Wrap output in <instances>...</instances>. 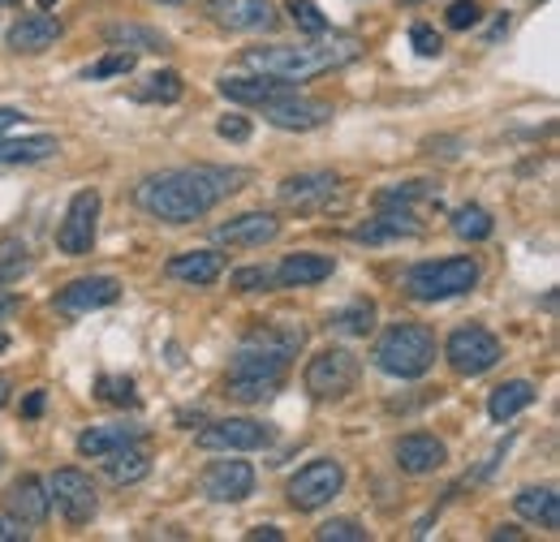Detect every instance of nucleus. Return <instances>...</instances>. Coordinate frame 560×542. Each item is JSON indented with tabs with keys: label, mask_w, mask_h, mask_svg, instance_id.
<instances>
[{
	"label": "nucleus",
	"mask_w": 560,
	"mask_h": 542,
	"mask_svg": "<svg viewBox=\"0 0 560 542\" xmlns=\"http://www.w3.org/2000/svg\"><path fill=\"white\" fill-rule=\"evenodd\" d=\"M250 181L246 168H224V164H190V168H164L151 173L135 186V203L142 215L160 224H195L211 207L233 199Z\"/></svg>",
	"instance_id": "f257e3e1"
},
{
	"label": "nucleus",
	"mask_w": 560,
	"mask_h": 542,
	"mask_svg": "<svg viewBox=\"0 0 560 542\" xmlns=\"http://www.w3.org/2000/svg\"><path fill=\"white\" fill-rule=\"evenodd\" d=\"M306 344V332L298 323H264L255 332H246L229 375H224V397L242 401V405H259L272 401L289 375V362L298 357V349Z\"/></svg>",
	"instance_id": "f03ea898"
},
{
	"label": "nucleus",
	"mask_w": 560,
	"mask_h": 542,
	"mask_svg": "<svg viewBox=\"0 0 560 542\" xmlns=\"http://www.w3.org/2000/svg\"><path fill=\"white\" fill-rule=\"evenodd\" d=\"M358 57V39L353 35H315L311 44H259V48H246V66L268 73V78H280V82H311L319 73H332V69L350 66Z\"/></svg>",
	"instance_id": "7ed1b4c3"
},
{
	"label": "nucleus",
	"mask_w": 560,
	"mask_h": 542,
	"mask_svg": "<svg viewBox=\"0 0 560 542\" xmlns=\"http://www.w3.org/2000/svg\"><path fill=\"white\" fill-rule=\"evenodd\" d=\"M371 362L393 379H422L435 366V332L422 323H393L375 340Z\"/></svg>",
	"instance_id": "20e7f679"
},
{
	"label": "nucleus",
	"mask_w": 560,
	"mask_h": 542,
	"mask_svg": "<svg viewBox=\"0 0 560 542\" xmlns=\"http://www.w3.org/2000/svg\"><path fill=\"white\" fill-rule=\"evenodd\" d=\"M479 284V263L470 255H453V259H427L406 271V293L415 302H448L462 297Z\"/></svg>",
	"instance_id": "39448f33"
},
{
	"label": "nucleus",
	"mask_w": 560,
	"mask_h": 542,
	"mask_svg": "<svg viewBox=\"0 0 560 542\" xmlns=\"http://www.w3.org/2000/svg\"><path fill=\"white\" fill-rule=\"evenodd\" d=\"M341 491H346V466L332 461V457H319V461L302 466L298 474L289 478V486H284V495H289V504H293L298 512H319V508H328Z\"/></svg>",
	"instance_id": "423d86ee"
},
{
	"label": "nucleus",
	"mask_w": 560,
	"mask_h": 542,
	"mask_svg": "<svg viewBox=\"0 0 560 542\" xmlns=\"http://www.w3.org/2000/svg\"><path fill=\"white\" fill-rule=\"evenodd\" d=\"M358 357H353L350 349H324V353H315L311 362H306V370H302V384H306V392L315 397V401H341V397H350L353 384H358Z\"/></svg>",
	"instance_id": "0eeeda50"
},
{
	"label": "nucleus",
	"mask_w": 560,
	"mask_h": 542,
	"mask_svg": "<svg viewBox=\"0 0 560 542\" xmlns=\"http://www.w3.org/2000/svg\"><path fill=\"white\" fill-rule=\"evenodd\" d=\"M444 357H448V366H453L457 375L479 379V375H488L491 366L504 357V349H500V340L491 337L488 328L466 323V328H457L453 337L444 340Z\"/></svg>",
	"instance_id": "6e6552de"
},
{
	"label": "nucleus",
	"mask_w": 560,
	"mask_h": 542,
	"mask_svg": "<svg viewBox=\"0 0 560 542\" xmlns=\"http://www.w3.org/2000/svg\"><path fill=\"white\" fill-rule=\"evenodd\" d=\"M95 228H100V190H78L66 207V220L57 224V250L70 259L91 255Z\"/></svg>",
	"instance_id": "1a4fd4ad"
},
{
	"label": "nucleus",
	"mask_w": 560,
	"mask_h": 542,
	"mask_svg": "<svg viewBox=\"0 0 560 542\" xmlns=\"http://www.w3.org/2000/svg\"><path fill=\"white\" fill-rule=\"evenodd\" d=\"M48 499H52V508L70 526H86L100 512L95 482H91V474H82V470H57V474L48 478Z\"/></svg>",
	"instance_id": "9d476101"
},
{
	"label": "nucleus",
	"mask_w": 560,
	"mask_h": 542,
	"mask_svg": "<svg viewBox=\"0 0 560 542\" xmlns=\"http://www.w3.org/2000/svg\"><path fill=\"white\" fill-rule=\"evenodd\" d=\"M272 444V426L255 417H220L199 431V448L208 452H259Z\"/></svg>",
	"instance_id": "9b49d317"
},
{
	"label": "nucleus",
	"mask_w": 560,
	"mask_h": 542,
	"mask_svg": "<svg viewBox=\"0 0 560 542\" xmlns=\"http://www.w3.org/2000/svg\"><path fill=\"white\" fill-rule=\"evenodd\" d=\"M264 121L277 126V130H293V134H306V130H319L332 121V104L324 99H311V95H280L272 104H264Z\"/></svg>",
	"instance_id": "f8f14e48"
},
{
	"label": "nucleus",
	"mask_w": 560,
	"mask_h": 542,
	"mask_svg": "<svg viewBox=\"0 0 560 542\" xmlns=\"http://www.w3.org/2000/svg\"><path fill=\"white\" fill-rule=\"evenodd\" d=\"M199 491L208 495L211 504H242L255 495V466L250 461H211L203 478H199Z\"/></svg>",
	"instance_id": "ddd939ff"
},
{
	"label": "nucleus",
	"mask_w": 560,
	"mask_h": 542,
	"mask_svg": "<svg viewBox=\"0 0 560 542\" xmlns=\"http://www.w3.org/2000/svg\"><path fill=\"white\" fill-rule=\"evenodd\" d=\"M208 13L215 26H224V31H242V35L277 31V22H280V13L272 0H208Z\"/></svg>",
	"instance_id": "4468645a"
},
{
	"label": "nucleus",
	"mask_w": 560,
	"mask_h": 542,
	"mask_svg": "<svg viewBox=\"0 0 560 542\" xmlns=\"http://www.w3.org/2000/svg\"><path fill=\"white\" fill-rule=\"evenodd\" d=\"M211 237H215L220 246L259 250V246H268V241H277L280 237V220L272 215V211H242V215H233L229 224H215Z\"/></svg>",
	"instance_id": "2eb2a0df"
},
{
	"label": "nucleus",
	"mask_w": 560,
	"mask_h": 542,
	"mask_svg": "<svg viewBox=\"0 0 560 542\" xmlns=\"http://www.w3.org/2000/svg\"><path fill=\"white\" fill-rule=\"evenodd\" d=\"M117 297H121L117 275H82V280H70V284L52 297V306H57L61 315H91V310H100V306H113Z\"/></svg>",
	"instance_id": "dca6fc26"
},
{
	"label": "nucleus",
	"mask_w": 560,
	"mask_h": 542,
	"mask_svg": "<svg viewBox=\"0 0 560 542\" xmlns=\"http://www.w3.org/2000/svg\"><path fill=\"white\" fill-rule=\"evenodd\" d=\"M61 35H66L61 17H52V13H26V17H18V22L9 26L4 44H9V52H18V57H39V52L57 48Z\"/></svg>",
	"instance_id": "f3484780"
},
{
	"label": "nucleus",
	"mask_w": 560,
	"mask_h": 542,
	"mask_svg": "<svg viewBox=\"0 0 560 542\" xmlns=\"http://www.w3.org/2000/svg\"><path fill=\"white\" fill-rule=\"evenodd\" d=\"M337 195H341V177H337V173H298V177H284L277 186L280 203L298 207V211L328 207Z\"/></svg>",
	"instance_id": "a211bd4d"
},
{
	"label": "nucleus",
	"mask_w": 560,
	"mask_h": 542,
	"mask_svg": "<svg viewBox=\"0 0 560 542\" xmlns=\"http://www.w3.org/2000/svg\"><path fill=\"white\" fill-rule=\"evenodd\" d=\"M4 508H9V517H13L18 526H26V530L44 526V521H48V512H52L48 482H44V478H35V474H22L9 491H4Z\"/></svg>",
	"instance_id": "6ab92c4d"
},
{
	"label": "nucleus",
	"mask_w": 560,
	"mask_h": 542,
	"mask_svg": "<svg viewBox=\"0 0 560 542\" xmlns=\"http://www.w3.org/2000/svg\"><path fill=\"white\" fill-rule=\"evenodd\" d=\"M444 461H448V448L435 439V435H401L397 439V470L410 478H422V474H435V470H444Z\"/></svg>",
	"instance_id": "aec40b11"
},
{
	"label": "nucleus",
	"mask_w": 560,
	"mask_h": 542,
	"mask_svg": "<svg viewBox=\"0 0 560 542\" xmlns=\"http://www.w3.org/2000/svg\"><path fill=\"white\" fill-rule=\"evenodd\" d=\"M397 237H422V224L401 207H384L375 220L353 228V241H362V246H380V241H397Z\"/></svg>",
	"instance_id": "412c9836"
},
{
	"label": "nucleus",
	"mask_w": 560,
	"mask_h": 542,
	"mask_svg": "<svg viewBox=\"0 0 560 542\" xmlns=\"http://www.w3.org/2000/svg\"><path fill=\"white\" fill-rule=\"evenodd\" d=\"M229 104H246V108H264L280 95H289V82L280 78H268V73H255V78H220L215 86Z\"/></svg>",
	"instance_id": "4be33fe9"
},
{
	"label": "nucleus",
	"mask_w": 560,
	"mask_h": 542,
	"mask_svg": "<svg viewBox=\"0 0 560 542\" xmlns=\"http://www.w3.org/2000/svg\"><path fill=\"white\" fill-rule=\"evenodd\" d=\"M139 439L142 426H135V422H104V426H91V431L78 435V452L100 461V457H108V452H117L126 444H139Z\"/></svg>",
	"instance_id": "5701e85b"
},
{
	"label": "nucleus",
	"mask_w": 560,
	"mask_h": 542,
	"mask_svg": "<svg viewBox=\"0 0 560 542\" xmlns=\"http://www.w3.org/2000/svg\"><path fill=\"white\" fill-rule=\"evenodd\" d=\"M220 271H224V255H215V250H186V255L168 259V275L182 280V284H195V288L215 284Z\"/></svg>",
	"instance_id": "b1692460"
},
{
	"label": "nucleus",
	"mask_w": 560,
	"mask_h": 542,
	"mask_svg": "<svg viewBox=\"0 0 560 542\" xmlns=\"http://www.w3.org/2000/svg\"><path fill=\"white\" fill-rule=\"evenodd\" d=\"M337 271V259L332 255H289L277 268V284L280 288H306V284H319Z\"/></svg>",
	"instance_id": "393cba45"
},
{
	"label": "nucleus",
	"mask_w": 560,
	"mask_h": 542,
	"mask_svg": "<svg viewBox=\"0 0 560 542\" xmlns=\"http://www.w3.org/2000/svg\"><path fill=\"white\" fill-rule=\"evenodd\" d=\"M513 508H517V517H526V521H535L544 530H560L557 486H526V491L513 495Z\"/></svg>",
	"instance_id": "a878e982"
},
{
	"label": "nucleus",
	"mask_w": 560,
	"mask_h": 542,
	"mask_svg": "<svg viewBox=\"0 0 560 542\" xmlns=\"http://www.w3.org/2000/svg\"><path fill=\"white\" fill-rule=\"evenodd\" d=\"M104 39L113 48H130V52H168V35H160L151 26H139V22H108Z\"/></svg>",
	"instance_id": "bb28decb"
},
{
	"label": "nucleus",
	"mask_w": 560,
	"mask_h": 542,
	"mask_svg": "<svg viewBox=\"0 0 560 542\" xmlns=\"http://www.w3.org/2000/svg\"><path fill=\"white\" fill-rule=\"evenodd\" d=\"M100 461H104L108 482H117V486H135V482H142V478L151 474V457L142 452L139 444H126V448H117V452H108Z\"/></svg>",
	"instance_id": "cd10ccee"
},
{
	"label": "nucleus",
	"mask_w": 560,
	"mask_h": 542,
	"mask_svg": "<svg viewBox=\"0 0 560 542\" xmlns=\"http://www.w3.org/2000/svg\"><path fill=\"white\" fill-rule=\"evenodd\" d=\"M61 151V142L52 134H31V138H0V164H44Z\"/></svg>",
	"instance_id": "c85d7f7f"
},
{
	"label": "nucleus",
	"mask_w": 560,
	"mask_h": 542,
	"mask_svg": "<svg viewBox=\"0 0 560 542\" xmlns=\"http://www.w3.org/2000/svg\"><path fill=\"white\" fill-rule=\"evenodd\" d=\"M530 405H535V384L530 379H509L488 397V413L495 422H509V417H517L522 409Z\"/></svg>",
	"instance_id": "c756f323"
},
{
	"label": "nucleus",
	"mask_w": 560,
	"mask_h": 542,
	"mask_svg": "<svg viewBox=\"0 0 560 542\" xmlns=\"http://www.w3.org/2000/svg\"><path fill=\"white\" fill-rule=\"evenodd\" d=\"M491 228H495V220H491L488 207L479 203H466L453 211V233L462 237V241H488Z\"/></svg>",
	"instance_id": "7c9ffc66"
},
{
	"label": "nucleus",
	"mask_w": 560,
	"mask_h": 542,
	"mask_svg": "<svg viewBox=\"0 0 560 542\" xmlns=\"http://www.w3.org/2000/svg\"><path fill=\"white\" fill-rule=\"evenodd\" d=\"M332 328H337V332H346V337H366V332L375 328V302H366V297L350 302L346 310H337V315H332Z\"/></svg>",
	"instance_id": "2f4dec72"
},
{
	"label": "nucleus",
	"mask_w": 560,
	"mask_h": 542,
	"mask_svg": "<svg viewBox=\"0 0 560 542\" xmlns=\"http://www.w3.org/2000/svg\"><path fill=\"white\" fill-rule=\"evenodd\" d=\"M182 91H186L182 73L164 69V73H151V78H147V86L139 91V99H147V104H177V99H182Z\"/></svg>",
	"instance_id": "473e14b6"
},
{
	"label": "nucleus",
	"mask_w": 560,
	"mask_h": 542,
	"mask_svg": "<svg viewBox=\"0 0 560 542\" xmlns=\"http://www.w3.org/2000/svg\"><path fill=\"white\" fill-rule=\"evenodd\" d=\"M31 271V250H26V241H0V288L4 284H18L22 275Z\"/></svg>",
	"instance_id": "72a5a7b5"
},
{
	"label": "nucleus",
	"mask_w": 560,
	"mask_h": 542,
	"mask_svg": "<svg viewBox=\"0 0 560 542\" xmlns=\"http://www.w3.org/2000/svg\"><path fill=\"white\" fill-rule=\"evenodd\" d=\"M422 199H431V181H401V186H388V190L375 195L380 207H401V211H410Z\"/></svg>",
	"instance_id": "f704fd0d"
},
{
	"label": "nucleus",
	"mask_w": 560,
	"mask_h": 542,
	"mask_svg": "<svg viewBox=\"0 0 560 542\" xmlns=\"http://www.w3.org/2000/svg\"><path fill=\"white\" fill-rule=\"evenodd\" d=\"M284 13L293 17L298 31H306V35H328V17L319 13L315 0H284Z\"/></svg>",
	"instance_id": "c9c22d12"
},
{
	"label": "nucleus",
	"mask_w": 560,
	"mask_h": 542,
	"mask_svg": "<svg viewBox=\"0 0 560 542\" xmlns=\"http://www.w3.org/2000/svg\"><path fill=\"white\" fill-rule=\"evenodd\" d=\"M95 392H100V401H108V405H121V409L139 405L135 379H126V375H104V379L95 384Z\"/></svg>",
	"instance_id": "e433bc0d"
},
{
	"label": "nucleus",
	"mask_w": 560,
	"mask_h": 542,
	"mask_svg": "<svg viewBox=\"0 0 560 542\" xmlns=\"http://www.w3.org/2000/svg\"><path fill=\"white\" fill-rule=\"evenodd\" d=\"M139 61V52H130V48H113V52H104V61H95V66L86 69V78L91 82H100V78H121V73H130Z\"/></svg>",
	"instance_id": "4c0bfd02"
},
{
	"label": "nucleus",
	"mask_w": 560,
	"mask_h": 542,
	"mask_svg": "<svg viewBox=\"0 0 560 542\" xmlns=\"http://www.w3.org/2000/svg\"><path fill=\"white\" fill-rule=\"evenodd\" d=\"M315 539L319 542H366L371 534H366L362 521H353V517H332V521H324V526L315 530Z\"/></svg>",
	"instance_id": "58836bf2"
},
{
	"label": "nucleus",
	"mask_w": 560,
	"mask_h": 542,
	"mask_svg": "<svg viewBox=\"0 0 560 542\" xmlns=\"http://www.w3.org/2000/svg\"><path fill=\"white\" fill-rule=\"evenodd\" d=\"M229 284H233V293H268V288H277V268H237Z\"/></svg>",
	"instance_id": "ea45409f"
},
{
	"label": "nucleus",
	"mask_w": 560,
	"mask_h": 542,
	"mask_svg": "<svg viewBox=\"0 0 560 542\" xmlns=\"http://www.w3.org/2000/svg\"><path fill=\"white\" fill-rule=\"evenodd\" d=\"M444 22H448V31H470V26L483 22V4L479 0H453L448 13H444Z\"/></svg>",
	"instance_id": "a19ab883"
},
{
	"label": "nucleus",
	"mask_w": 560,
	"mask_h": 542,
	"mask_svg": "<svg viewBox=\"0 0 560 542\" xmlns=\"http://www.w3.org/2000/svg\"><path fill=\"white\" fill-rule=\"evenodd\" d=\"M410 44H415V52H419V57H440V52H444L440 31H431L427 22H415V26H410Z\"/></svg>",
	"instance_id": "79ce46f5"
},
{
	"label": "nucleus",
	"mask_w": 560,
	"mask_h": 542,
	"mask_svg": "<svg viewBox=\"0 0 560 542\" xmlns=\"http://www.w3.org/2000/svg\"><path fill=\"white\" fill-rule=\"evenodd\" d=\"M215 134L229 138V142H246V138H250V121H246V117H224V121L215 126Z\"/></svg>",
	"instance_id": "37998d69"
},
{
	"label": "nucleus",
	"mask_w": 560,
	"mask_h": 542,
	"mask_svg": "<svg viewBox=\"0 0 560 542\" xmlns=\"http://www.w3.org/2000/svg\"><path fill=\"white\" fill-rule=\"evenodd\" d=\"M26 534H31L26 526H18L13 517H0V542H22Z\"/></svg>",
	"instance_id": "c03bdc74"
},
{
	"label": "nucleus",
	"mask_w": 560,
	"mask_h": 542,
	"mask_svg": "<svg viewBox=\"0 0 560 542\" xmlns=\"http://www.w3.org/2000/svg\"><path fill=\"white\" fill-rule=\"evenodd\" d=\"M246 539H250V542H259V539H268V542H280V539H284V534H280L277 526H255V530H250V534H246Z\"/></svg>",
	"instance_id": "a18cd8bd"
},
{
	"label": "nucleus",
	"mask_w": 560,
	"mask_h": 542,
	"mask_svg": "<svg viewBox=\"0 0 560 542\" xmlns=\"http://www.w3.org/2000/svg\"><path fill=\"white\" fill-rule=\"evenodd\" d=\"M18 121H22V113H18V108H0V138L9 134Z\"/></svg>",
	"instance_id": "49530a36"
},
{
	"label": "nucleus",
	"mask_w": 560,
	"mask_h": 542,
	"mask_svg": "<svg viewBox=\"0 0 560 542\" xmlns=\"http://www.w3.org/2000/svg\"><path fill=\"white\" fill-rule=\"evenodd\" d=\"M13 310H18V297L0 288V319H4V315H13Z\"/></svg>",
	"instance_id": "de8ad7c7"
},
{
	"label": "nucleus",
	"mask_w": 560,
	"mask_h": 542,
	"mask_svg": "<svg viewBox=\"0 0 560 542\" xmlns=\"http://www.w3.org/2000/svg\"><path fill=\"white\" fill-rule=\"evenodd\" d=\"M39 409H44V392H31V401L22 405V413H26V417H35Z\"/></svg>",
	"instance_id": "09e8293b"
},
{
	"label": "nucleus",
	"mask_w": 560,
	"mask_h": 542,
	"mask_svg": "<svg viewBox=\"0 0 560 542\" xmlns=\"http://www.w3.org/2000/svg\"><path fill=\"white\" fill-rule=\"evenodd\" d=\"M9 388H13V384H9V375H0V409L9 405Z\"/></svg>",
	"instance_id": "8fccbe9b"
},
{
	"label": "nucleus",
	"mask_w": 560,
	"mask_h": 542,
	"mask_svg": "<svg viewBox=\"0 0 560 542\" xmlns=\"http://www.w3.org/2000/svg\"><path fill=\"white\" fill-rule=\"evenodd\" d=\"M491 539H522V534H517V530H513V526H500V530H495V534H491Z\"/></svg>",
	"instance_id": "3c124183"
},
{
	"label": "nucleus",
	"mask_w": 560,
	"mask_h": 542,
	"mask_svg": "<svg viewBox=\"0 0 560 542\" xmlns=\"http://www.w3.org/2000/svg\"><path fill=\"white\" fill-rule=\"evenodd\" d=\"M4 349H9V337H4V332H0V353H4Z\"/></svg>",
	"instance_id": "603ef678"
},
{
	"label": "nucleus",
	"mask_w": 560,
	"mask_h": 542,
	"mask_svg": "<svg viewBox=\"0 0 560 542\" xmlns=\"http://www.w3.org/2000/svg\"><path fill=\"white\" fill-rule=\"evenodd\" d=\"M155 4H182V0H155Z\"/></svg>",
	"instance_id": "864d4df0"
},
{
	"label": "nucleus",
	"mask_w": 560,
	"mask_h": 542,
	"mask_svg": "<svg viewBox=\"0 0 560 542\" xmlns=\"http://www.w3.org/2000/svg\"><path fill=\"white\" fill-rule=\"evenodd\" d=\"M0 470H4V448H0Z\"/></svg>",
	"instance_id": "5fc2aeb1"
},
{
	"label": "nucleus",
	"mask_w": 560,
	"mask_h": 542,
	"mask_svg": "<svg viewBox=\"0 0 560 542\" xmlns=\"http://www.w3.org/2000/svg\"><path fill=\"white\" fill-rule=\"evenodd\" d=\"M401 4H422V0H401Z\"/></svg>",
	"instance_id": "6e6d98bb"
},
{
	"label": "nucleus",
	"mask_w": 560,
	"mask_h": 542,
	"mask_svg": "<svg viewBox=\"0 0 560 542\" xmlns=\"http://www.w3.org/2000/svg\"><path fill=\"white\" fill-rule=\"evenodd\" d=\"M39 4H44V9H48V4H52V0H39Z\"/></svg>",
	"instance_id": "4d7b16f0"
}]
</instances>
